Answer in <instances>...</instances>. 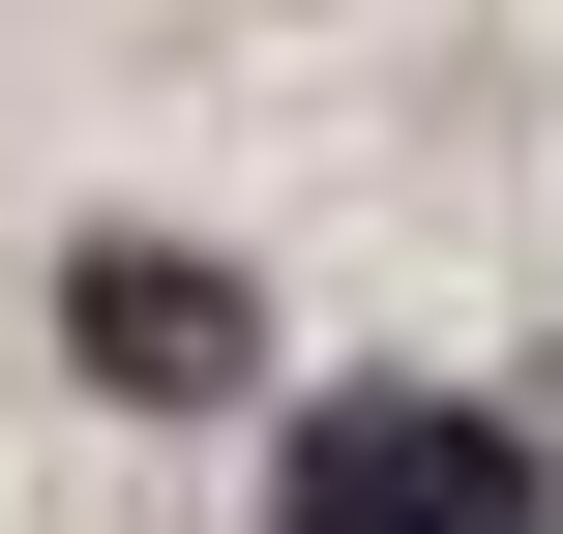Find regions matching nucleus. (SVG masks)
<instances>
[{
    "label": "nucleus",
    "instance_id": "1",
    "mask_svg": "<svg viewBox=\"0 0 563 534\" xmlns=\"http://www.w3.org/2000/svg\"><path fill=\"white\" fill-rule=\"evenodd\" d=\"M534 416H445V386H356V416H297V476H267V534H534Z\"/></svg>",
    "mask_w": 563,
    "mask_h": 534
},
{
    "label": "nucleus",
    "instance_id": "2",
    "mask_svg": "<svg viewBox=\"0 0 563 534\" xmlns=\"http://www.w3.org/2000/svg\"><path fill=\"white\" fill-rule=\"evenodd\" d=\"M59 357H89L119 416H238V386H267V297H238L208 238H89V268H59Z\"/></svg>",
    "mask_w": 563,
    "mask_h": 534
}]
</instances>
